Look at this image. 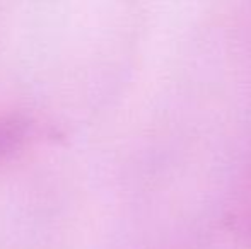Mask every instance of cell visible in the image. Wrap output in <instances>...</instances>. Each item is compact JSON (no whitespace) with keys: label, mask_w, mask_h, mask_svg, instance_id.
I'll use <instances>...</instances> for the list:
<instances>
[{"label":"cell","mask_w":251,"mask_h":249,"mask_svg":"<svg viewBox=\"0 0 251 249\" xmlns=\"http://www.w3.org/2000/svg\"><path fill=\"white\" fill-rule=\"evenodd\" d=\"M26 133V121L19 116H2L0 118V157L12 152L19 145Z\"/></svg>","instance_id":"6da1fadb"}]
</instances>
